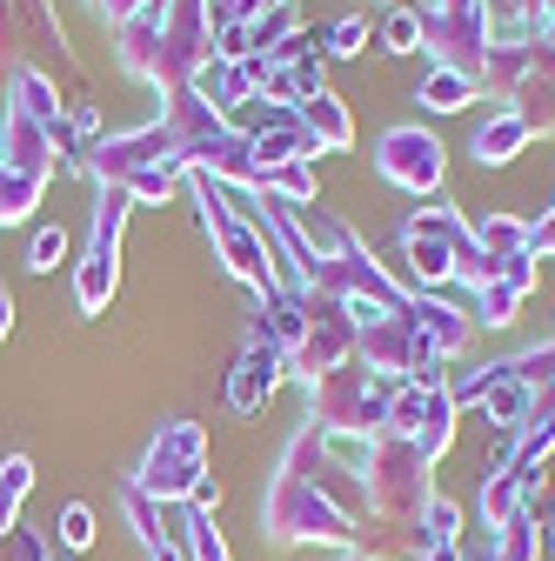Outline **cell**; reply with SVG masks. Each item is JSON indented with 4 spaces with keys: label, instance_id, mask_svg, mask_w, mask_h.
I'll use <instances>...</instances> for the list:
<instances>
[{
    "label": "cell",
    "instance_id": "31",
    "mask_svg": "<svg viewBox=\"0 0 555 561\" xmlns=\"http://www.w3.org/2000/svg\"><path fill=\"white\" fill-rule=\"evenodd\" d=\"M54 535H60V548H75V554H81V548H94V535H101V528H94V508H88V502H67Z\"/></svg>",
    "mask_w": 555,
    "mask_h": 561
},
{
    "label": "cell",
    "instance_id": "30",
    "mask_svg": "<svg viewBox=\"0 0 555 561\" xmlns=\"http://www.w3.org/2000/svg\"><path fill=\"white\" fill-rule=\"evenodd\" d=\"M475 241H482V254H529V221L522 215H482Z\"/></svg>",
    "mask_w": 555,
    "mask_h": 561
},
{
    "label": "cell",
    "instance_id": "38",
    "mask_svg": "<svg viewBox=\"0 0 555 561\" xmlns=\"http://www.w3.org/2000/svg\"><path fill=\"white\" fill-rule=\"evenodd\" d=\"M341 561H369V554H362V548H341Z\"/></svg>",
    "mask_w": 555,
    "mask_h": 561
},
{
    "label": "cell",
    "instance_id": "17",
    "mask_svg": "<svg viewBox=\"0 0 555 561\" xmlns=\"http://www.w3.org/2000/svg\"><path fill=\"white\" fill-rule=\"evenodd\" d=\"M248 148H254L261 174H268V168H288V161H321L295 107H268V121H261V127L248 134Z\"/></svg>",
    "mask_w": 555,
    "mask_h": 561
},
{
    "label": "cell",
    "instance_id": "26",
    "mask_svg": "<svg viewBox=\"0 0 555 561\" xmlns=\"http://www.w3.org/2000/svg\"><path fill=\"white\" fill-rule=\"evenodd\" d=\"M41 194H47V181L0 168V228H21V221L34 215V207H41Z\"/></svg>",
    "mask_w": 555,
    "mask_h": 561
},
{
    "label": "cell",
    "instance_id": "4",
    "mask_svg": "<svg viewBox=\"0 0 555 561\" xmlns=\"http://www.w3.org/2000/svg\"><path fill=\"white\" fill-rule=\"evenodd\" d=\"M401 254H408V274H415V295H435V288H449V280L475 288L482 261H489L482 241H475V221L449 194H435L429 207H415V215L401 221Z\"/></svg>",
    "mask_w": 555,
    "mask_h": 561
},
{
    "label": "cell",
    "instance_id": "27",
    "mask_svg": "<svg viewBox=\"0 0 555 561\" xmlns=\"http://www.w3.org/2000/svg\"><path fill=\"white\" fill-rule=\"evenodd\" d=\"M34 495V461L27 455H8L0 461V535L21 522V502Z\"/></svg>",
    "mask_w": 555,
    "mask_h": 561
},
{
    "label": "cell",
    "instance_id": "33",
    "mask_svg": "<svg viewBox=\"0 0 555 561\" xmlns=\"http://www.w3.org/2000/svg\"><path fill=\"white\" fill-rule=\"evenodd\" d=\"M0 561H54V554H47V535L41 528H21L14 522L8 535H0Z\"/></svg>",
    "mask_w": 555,
    "mask_h": 561
},
{
    "label": "cell",
    "instance_id": "7",
    "mask_svg": "<svg viewBox=\"0 0 555 561\" xmlns=\"http://www.w3.org/2000/svg\"><path fill=\"white\" fill-rule=\"evenodd\" d=\"M548 381H555V341L522 347V355H509V362H489V368L449 381V394H455V408H482V421H496L502 435H516Z\"/></svg>",
    "mask_w": 555,
    "mask_h": 561
},
{
    "label": "cell",
    "instance_id": "8",
    "mask_svg": "<svg viewBox=\"0 0 555 561\" xmlns=\"http://www.w3.org/2000/svg\"><path fill=\"white\" fill-rule=\"evenodd\" d=\"M388 394H395V381L349 362V368L308 381V428H321L335 442H369V435L388 428Z\"/></svg>",
    "mask_w": 555,
    "mask_h": 561
},
{
    "label": "cell",
    "instance_id": "19",
    "mask_svg": "<svg viewBox=\"0 0 555 561\" xmlns=\"http://www.w3.org/2000/svg\"><path fill=\"white\" fill-rule=\"evenodd\" d=\"M188 88H194V101H207L215 114H235L241 101H254V67H248V60L207 54V60H201V75H194Z\"/></svg>",
    "mask_w": 555,
    "mask_h": 561
},
{
    "label": "cell",
    "instance_id": "11",
    "mask_svg": "<svg viewBox=\"0 0 555 561\" xmlns=\"http://www.w3.org/2000/svg\"><path fill=\"white\" fill-rule=\"evenodd\" d=\"M134 201L121 187H94V221H88V248L75 261V301L81 314H107L114 288H121V234H127Z\"/></svg>",
    "mask_w": 555,
    "mask_h": 561
},
{
    "label": "cell",
    "instance_id": "15",
    "mask_svg": "<svg viewBox=\"0 0 555 561\" xmlns=\"http://www.w3.org/2000/svg\"><path fill=\"white\" fill-rule=\"evenodd\" d=\"M555 455V381L535 394V408H529V421L502 442V455H496V468L502 474H516L522 488H542V461Z\"/></svg>",
    "mask_w": 555,
    "mask_h": 561
},
{
    "label": "cell",
    "instance_id": "9",
    "mask_svg": "<svg viewBox=\"0 0 555 561\" xmlns=\"http://www.w3.org/2000/svg\"><path fill=\"white\" fill-rule=\"evenodd\" d=\"M201 481H207V428L188 414H168L141 455V468H134V488L161 508H181Z\"/></svg>",
    "mask_w": 555,
    "mask_h": 561
},
{
    "label": "cell",
    "instance_id": "32",
    "mask_svg": "<svg viewBox=\"0 0 555 561\" xmlns=\"http://www.w3.org/2000/svg\"><path fill=\"white\" fill-rule=\"evenodd\" d=\"M67 261V228L54 221V228H41L34 241H27V274H54Z\"/></svg>",
    "mask_w": 555,
    "mask_h": 561
},
{
    "label": "cell",
    "instance_id": "1",
    "mask_svg": "<svg viewBox=\"0 0 555 561\" xmlns=\"http://www.w3.org/2000/svg\"><path fill=\"white\" fill-rule=\"evenodd\" d=\"M261 321H268L274 341H282L288 375H295L302 388L355 362V314H349V301H335V295L274 288V295L261 301Z\"/></svg>",
    "mask_w": 555,
    "mask_h": 561
},
{
    "label": "cell",
    "instance_id": "37",
    "mask_svg": "<svg viewBox=\"0 0 555 561\" xmlns=\"http://www.w3.org/2000/svg\"><path fill=\"white\" fill-rule=\"evenodd\" d=\"M14 334V301H8V288H0V341Z\"/></svg>",
    "mask_w": 555,
    "mask_h": 561
},
{
    "label": "cell",
    "instance_id": "12",
    "mask_svg": "<svg viewBox=\"0 0 555 561\" xmlns=\"http://www.w3.org/2000/svg\"><path fill=\"white\" fill-rule=\"evenodd\" d=\"M455 421H462V408H455L449 381H395V394H388V428L382 435L408 442L415 455L435 468L455 448Z\"/></svg>",
    "mask_w": 555,
    "mask_h": 561
},
{
    "label": "cell",
    "instance_id": "28",
    "mask_svg": "<svg viewBox=\"0 0 555 561\" xmlns=\"http://www.w3.org/2000/svg\"><path fill=\"white\" fill-rule=\"evenodd\" d=\"M375 47L382 54H422V14H415L408 0H401V8H388L375 21Z\"/></svg>",
    "mask_w": 555,
    "mask_h": 561
},
{
    "label": "cell",
    "instance_id": "23",
    "mask_svg": "<svg viewBox=\"0 0 555 561\" xmlns=\"http://www.w3.org/2000/svg\"><path fill=\"white\" fill-rule=\"evenodd\" d=\"M168 515H174V535H181L188 561H235V554H228V541H222V528H215V515H194L188 502H181V508H168Z\"/></svg>",
    "mask_w": 555,
    "mask_h": 561
},
{
    "label": "cell",
    "instance_id": "2",
    "mask_svg": "<svg viewBox=\"0 0 555 561\" xmlns=\"http://www.w3.org/2000/svg\"><path fill=\"white\" fill-rule=\"evenodd\" d=\"M174 140V154L188 161V174H207V181H222L228 194H261V161L248 148V134L215 114L207 101H194V88H174L161 94V114H155Z\"/></svg>",
    "mask_w": 555,
    "mask_h": 561
},
{
    "label": "cell",
    "instance_id": "18",
    "mask_svg": "<svg viewBox=\"0 0 555 561\" xmlns=\"http://www.w3.org/2000/svg\"><path fill=\"white\" fill-rule=\"evenodd\" d=\"M408 314H415V328H422L429 334V347H435V355L442 362H455L462 355V347H468V308H455L449 295H408Z\"/></svg>",
    "mask_w": 555,
    "mask_h": 561
},
{
    "label": "cell",
    "instance_id": "5",
    "mask_svg": "<svg viewBox=\"0 0 555 561\" xmlns=\"http://www.w3.org/2000/svg\"><path fill=\"white\" fill-rule=\"evenodd\" d=\"M261 541L268 548H362L369 528L341 515L315 481H302L295 468L274 461L268 495H261Z\"/></svg>",
    "mask_w": 555,
    "mask_h": 561
},
{
    "label": "cell",
    "instance_id": "20",
    "mask_svg": "<svg viewBox=\"0 0 555 561\" xmlns=\"http://www.w3.org/2000/svg\"><path fill=\"white\" fill-rule=\"evenodd\" d=\"M529 121L516 114V107H496V114H482V127H475V140H468V154H475V168H509L522 148H529Z\"/></svg>",
    "mask_w": 555,
    "mask_h": 561
},
{
    "label": "cell",
    "instance_id": "22",
    "mask_svg": "<svg viewBox=\"0 0 555 561\" xmlns=\"http://www.w3.org/2000/svg\"><path fill=\"white\" fill-rule=\"evenodd\" d=\"M542 502V488H522L516 474H502V468H489L482 474V502H475V515H482V528H502V522H516L522 508H535Z\"/></svg>",
    "mask_w": 555,
    "mask_h": 561
},
{
    "label": "cell",
    "instance_id": "25",
    "mask_svg": "<svg viewBox=\"0 0 555 561\" xmlns=\"http://www.w3.org/2000/svg\"><path fill=\"white\" fill-rule=\"evenodd\" d=\"M261 194H268V201H288V207H308V201H321L315 161H288V168H268V174H261Z\"/></svg>",
    "mask_w": 555,
    "mask_h": 561
},
{
    "label": "cell",
    "instance_id": "35",
    "mask_svg": "<svg viewBox=\"0 0 555 561\" xmlns=\"http://www.w3.org/2000/svg\"><path fill=\"white\" fill-rule=\"evenodd\" d=\"M188 508H194V515H222V481L207 474V481L194 488V495H188Z\"/></svg>",
    "mask_w": 555,
    "mask_h": 561
},
{
    "label": "cell",
    "instance_id": "13",
    "mask_svg": "<svg viewBox=\"0 0 555 561\" xmlns=\"http://www.w3.org/2000/svg\"><path fill=\"white\" fill-rule=\"evenodd\" d=\"M375 181H388V187H401V194H422V201H435L442 194V174H449V148L429 134V127H388V134H375Z\"/></svg>",
    "mask_w": 555,
    "mask_h": 561
},
{
    "label": "cell",
    "instance_id": "36",
    "mask_svg": "<svg viewBox=\"0 0 555 561\" xmlns=\"http://www.w3.org/2000/svg\"><path fill=\"white\" fill-rule=\"evenodd\" d=\"M542 554H548V561H555V495H548V502H542Z\"/></svg>",
    "mask_w": 555,
    "mask_h": 561
},
{
    "label": "cell",
    "instance_id": "6",
    "mask_svg": "<svg viewBox=\"0 0 555 561\" xmlns=\"http://www.w3.org/2000/svg\"><path fill=\"white\" fill-rule=\"evenodd\" d=\"M188 194L201 207V228H207V241H215V261L228 267V280H241L254 301H268L274 288H282V274H274V254H268V234L254 228V215L207 174H188Z\"/></svg>",
    "mask_w": 555,
    "mask_h": 561
},
{
    "label": "cell",
    "instance_id": "10",
    "mask_svg": "<svg viewBox=\"0 0 555 561\" xmlns=\"http://www.w3.org/2000/svg\"><path fill=\"white\" fill-rule=\"evenodd\" d=\"M422 54L429 67H455V75H482V60L496 47V21H489V0H422Z\"/></svg>",
    "mask_w": 555,
    "mask_h": 561
},
{
    "label": "cell",
    "instance_id": "16",
    "mask_svg": "<svg viewBox=\"0 0 555 561\" xmlns=\"http://www.w3.org/2000/svg\"><path fill=\"white\" fill-rule=\"evenodd\" d=\"M121 515H127V528H134V548H141L148 561H188V548H181V535H174V515L161 508V502H148L141 488H134V474H121Z\"/></svg>",
    "mask_w": 555,
    "mask_h": 561
},
{
    "label": "cell",
    "instance_id": "34",
    "mask_svg": "<svg viewBox=\"0 0 555 561\" xmlns=\"http://www.w3.org/2000/svg\"><path fill=\"white\" fill-rule=\"evenodd\" d=\"M529 254H535V261L555 254V201H548V215H542V221H529Z\"/></svg>",
    "mask_w": 555,
    "mask_h": 561
},
{
    "label": "cell",
    "instance_id": "29",
    "mask_svg": "<svg viewBox=\"0 0 555 561\" xmlns=\"http://www.w3.org/2000/svg\"><path fill=\"white\" fill-rule=\"evenodd\" d=\"M369 41H375V21H369V14H341V21H328V34H321V60H355Z\"/></svg>",
    "mask_w": 555,
    "mask_h": 561
},
{
    "label": "cell",
    "instance_id": "24",
    "mask_svg": "<svg viewBox=\"0 0 555 561\" xmlns=\"http://www.w3.org/2000/svg\"><path fill=\"white\" fill-rule=\"evenodd\" d=\"M415 101H422L429 114H462V107L475 101V81H468V75H455V67H429L422 88H415Z\"/></svg>",
    "mask_w": 555,
    "mask_h": 561
},
{
    "label": "cell",
    "instance_id": "21",
    "mask_svg": "<svg viewBox=\"0 0 555 561\" xmlns=\"http://www.w3.org/2000/svg\"><path fill=\"white\" fill-rule=\"evenodd\" d=\"M295 114H302V127H308V140H315V154H349V148H355V114L341 107L335 88H321V94L302 101Z\"/></svg>",
    "mask_w": 555,
    "mask_h": 561
},
{
    "label": "cell",
    "instance_id": "14",
    "mask_svg": "<svg viewBox=\"0 0 555 561\" xmlns=\"http://www.w3.org/2000/svg\"><path fill=\"white\" fill-rule=\"evenodd\" d=\"M282 381H288V355H282V341L268 334V321L254 314L248 334H241V355H235V368H228V408H235V414H261Z\"/></svg>",
    "mask_w": 555,
    "mask_h": 561
},
{
    "label": "cell",
    "instance_id": "3",
    "mask_svg": "<svg viewBox=\"0 0 555 561\" xmlns=\"http://www.w3.org/2000/svg\"><path fill=\"white\" fill-rule=\"evenodd\" d=\"M341 455L355 461V474L369 488V522H382L388 535H415V528H422V515L435 502V481H429V461L415 455L408 442L369 435V442H341Z\"/></svg>",
    "mask_w": 555,
    "mask_h": 561
}]
</instances>
